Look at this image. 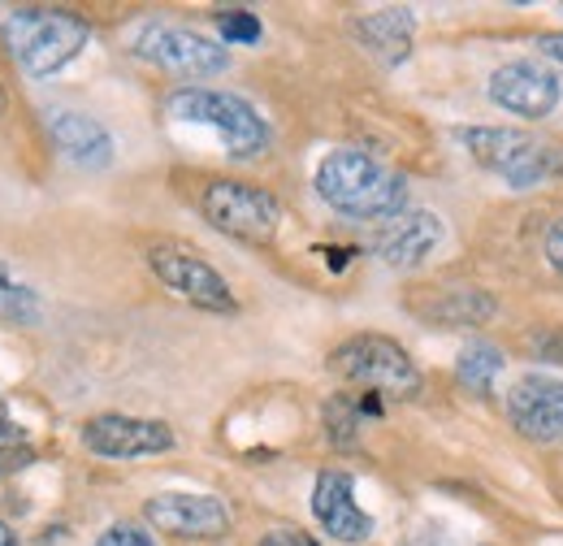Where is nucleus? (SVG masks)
<instances>
[{
  "label": "nucleus",
  "instance_id": "a878e982",
  "mask_svg": "<svg viewBox=\"0 0 563 546\" xmlns=\"http://www.w3.org/2000/svg\"><path fill=\"white\" fill-rule=\"evenodd\" d=\"M547 261L563 273V221L560 226H551V234H547Z\"/></svg>",
  "mask_w": 563,
  "mask_h": 546
},
{
  "label": "nucleus",
  "instance_id": "5701e85b",
  "mask_svg": "<svg viewBox=\"0 0 563 546\" xmlns=\"http://www.w3.org/2000/svg\"><path fill=\"white\" fill-rule=\"evenodd\" d=\"M96 546H156V543H152L147 529L131 525V521H122V525H109V529L96 538Z\"/></svg>",
  "mask_w": 563,
  "mask_h": 546
},
{
  "label": "nucleus",
  "instance_id": "cd10ccee",
  "mask_svg": "<svg viewBox=\"0 0 563 546\" xmlns=\"http://www.w3.org/2000/svg\"><path fill=\"white\" fill-rule=\"evenodd\" d=\"M0 546H18V534H13L4 521H0Z\"/></svg>",
  "mask_w": 563,
  "mask_h": 546
},
{
  "label": "nucleus",
  "instance_id": "b1692460",
  "mask_svg": "<svg viewBox=\"0 0 563 546\" xmlns=\"http://www.w3.org/2000/svg\"><path fill=\"white\" fill-rule=\"evenodd\" d=\"M529 347H533L542 360H563V335H555V330H533V335H529Z\"/></svg>",
  "mask_w": 563,
  "mask_h": 546
},
{
  "label": "nucleus",
  "instance_id": "6e6552de",
  "mask_svg": "<svg viewBox=\"0 0 563 546\" xmlns=\"http://www.w3.org/2000/svg\"><path fill=\"white\" fill-rule=\"evenodd\" d=\"M135 53L143 62L183 74V78H212L230 69V53L221 44H212L196 31H183V26H143Z\"/></svg>",
  "mask_w": 563,
  "mask_h": 546
},
{
  "label": "nucleus",
  "instance_id": "f257e3e1",
  "mask_svg": "<svg viewBox=\"0 0 563 546\" xmlns=\"http://www.w3.org/2000/svg\"><path fill=\"white\" fill-rule=\"evenodd\" d=\"M317 196L343 217L377 221V217H399L408 200V178L395 174L390 165L373 161L368 152L339 148L317 165Z\"/></svg>",
  "mask_w": 563,
  "mask_h": 546
},
{
  "label": "nucleus",
  "instance_id": "39448f33",
  "mask_svg": "<svg viewBox=\"0 0 563 546\" xmlns=\"http://www.w3.org/2000/svg\"><path fill=\"white\" fill-rule=\"evenodd\" d=\"M330 369L355 382L364 391H382L395 400H417L421 395V369L417 360L386 335H355V339L339 342L330 351Z\"/></svg>",
  "mask_w": 563,
  "mask_h": 546
},
{
  "label": "nucleus",
  "instance_id": "0eeeda50",
  "mask_svg": "<svg viewBox=\"0 0 563 546\" xmlns=\"http://www.w3.org/2000/svg\"><path fill=\"white\" fill-rule=\"evenodd\" d=\"M147 265L178 299H187L196 308H209V313H234L239 308L234 295H230V282L191 248L156 243V248H147Z\"/></svg>",
  "mask_w": 563,
  "mask_h": 546
},
{
  "label": "nucleus",
  "instance_id": "aec40b11",
  "mask_svg": "<svg viewBox=\"0 0 563 546\" xmlns=\"http://www.w3.org/2000/svg\"><path fill=\"white\" fill-rule=\"evenodd\" d=\"M217 31H221L225 44H256V40L265 35L261 18L247 13V9H221V13H217Z\"/></svg>",
  "mask_w": 563,
  "mask_h": 546
},
{
  "label": "nucleus",
  "instance_id": "9d476101",
  "mask_svg": "<svg viewBox=\"0 0 563 546\" xmlns=\"http://www.w3.org/2000/svg\"><path fill=\"white\" fill-rule=\"evenodd\" d=\"M511 425L533 443H560L563 438V382L547 373H525L507 391Z\"/></svg>",
  "mask_w": 563,
  "mask_h": 546
},
{
  "label": "nucleus",
  "instance_id": "f03ea898",
  "mask_svg": "<svg viewBox=\"0 0 563 546\" xmlns=\"http://www.w3.org/2000/svg\"><path fill=\"white\" fill-rule=\"evenodd\" d=\"M0 40L26 74L48 78L87 48L91 26L70 9H13L0 26Z\"/></svg>",
  "mask_w": 563,
  "mask_h": 546
},
{
  "label": "nucleus",
  "instance_id": "c756f323",
  "mask_svg": "<svg viewBox=\"0 0 563 546\" xmlns=\"http://www.w3.org/2000/svg\"><path fill=\"white\" fill-rule=\"evenodd\" d=\"M0 113H4V83H0Z\"/></svg>",
  "mask_w": 563,
  "mask_h": 546
},
{
  "label": "nucleus",
  "instance_id": "9b49d317",
  "mask_svg": "<svg viewBox=\"0 0 563 546\" xmlns=\"http://www.w3.org/2000/svg\"><path fill=\"white\" fill-rule=\"evenodd\" d=\"M143 516L174 538H221L230 529V507L217 494H152Z\"/></svg>",
  "mask_w": 563,
  "mask_h": 546
},
{
  "label": "nucleus",
  "instance_id": "4468645a",
  "mask_svg": "<svg viewBox=\"0 0 563 546\" xmlns=\"http://www.w3.org/2000/svg\"><path fill=\"white\" fill-rule=\"evenodd\" d=\"M312 516L321 521V529L339 543H364L373 538V516L360 512L352 494V478L339 469H325L312 485Z\"/></svg>",
  "mask_w": 563,
  "mask_h": 546
},
{
  "label": "nucleus",
  "instance_id": "6ab92c4d",
  "mask_svg": "<svg viewBox=\"0 0 563 546\" xmlns=\"http://www.w3.org/2000/svg\"><path fill=\"white\" fill-rule=\"evenodd\" d=\"M0 317L13 326H40V317H44L40 295L26 282H18L4 261H0Z\"/></svg>",
  "mask_w": 563,
  "mask_h": 546
},
{
  "label": "nucleus",
  "instance_id": "393cba45",
  "mask_svg": "<svg viewBox=\"0 0 563 546\" xmlns=\"http://www.w3.org/2000/svg\"><path fill=\"white\" fill-rule=\"evenodd\" d=\"M261 546H317L308 534H295V529H274V534H265Z\"/></svg>",
  "mask_w": 563,
  "mask_h": 546
},
{
  "label": "nucleus",
  "instance_id": "ddd939ff",
  "mask_svg": "<svg viewBox=\"0 0 563 546\" xmlns=\"http://www.w3.org/2000/svg\"><path fill=\"white\" fill-rule=\"evenodd\" d=\"M438 243H442V217H433L429 208H404L373 234V252L390 270H417Z\"/></svg>",
  "mask_w": 563,
  "mask_h": 546
},
{
  "label": "nucleus",
  "instance_id": "4be33fe9",
  "mask_svg": "<svg viewBox=\"0 0 563 546\" xmlns=\"http://www.w3.org/2000/svg\"><path fill=\"white\" fill-rule=\"evenodd\" d=\"M26 456H31V451H26V443H22V429L9 421V412L0 408V473L22 469Z\"/></svg>",
  "mask_w": 563,
  "mask_h": 546
},
{
  "label": "nucleus",
  "instance_id": "f3484780",
  "mask_svg": "<svg viewBox=\"0 0 563 546\" xmlns=\"http://www.w3.org/2000/svg\"><path fill=\"white\" fill-rule=\"evenodd\" d=\"M412 313L438 326H482L494 317V299L477 286H460V291H438L433 299H417Z\"/></svg>",
  "mask_w": 563,
  "mask_h": 546
},
{
  "label": "nucleus",
  "instance_id": "2eb2a0df",
  "mask_svg": "<svg viewBox=\"0 0 563 546\" xmlns=\"http://www.w3.org/2000/svg\"><path fill=\"white\" fill-rule=\"evenodd\" d=\"M48 131L57 139V148L70 156L74 165H87V170H104L113 161V139L109 131L87 118V113H74V109H53L48 113Z\"/></svg>",
  "mask_w": 563,
  "mask_h": 546
},
{
  "label": "nucleus",
  "instance_id": "f8f14e48",
  "mask_svg": "<svg viewBox=\"0 0 563 546\" xmlns=\"http://www.w3.org/2000/svg\"><path fill=\"white\" fill-rule=\"evenodd\" d=\"M490 100L516 118H547L560 105V78L538 62H507L503 69H494Z\"/></svg>",
  "mask_w": 563,
  "mask_h": 546
},
{
  "label": "nucleus",
  "instance_id": "423d86ee",
  "mask_svg": "<svg viewBox=\"0 0 563 546\" xmlns=\"http://www.w3.org/2000/svg\"><path fill=\"white\" fill-rule=\"evenodd\" d=\"M200 212L209 217L221 234L239 239V243H269L278 234L282 208L265 187L252 183H234V178H217L200 196Z\"/></svg>",
  "mask_w": 563,
  "mask_h": 546
},
{
  "label": "nucleus",
  "instance_id": "bb28decb",
  "mask_svg": "<svg viewBox=\"0 0 563 546\" xmlns=\"http://www.w3.org/2000/svg\"><path fill=\"white\" fill-rule=\"evenodd\" d=\"M538 48H542V57H551V62H563V31H551V35H542V40H538Z\"/></svg>",
  "mask_w": 563,
  "mask_h": 546
},
{
  "label": "nucleus",
  "instance_id": "dca6fc26",
  "mask_svg": "<svg viewBox=\"0 0 563 546\" xmlns=\"http://www.w3.org/2000/svg\"><path fill=\"white\" fill-rule=\"evenodd\" d=\"M352 35L386 66L404 62L412 48V13L408 9H377L352 22Z\"/></svg>",
  "mask_w": 563,
  "mask_h": 546
},
{
  "label": "nucleus",
  "instance_id": "1a4fd4ad",
  "mask_svg": "<svg viewBox=\"0 0 563 546\" xmlns=\"http://www.w3.org/2000/svg\"><path fill=\"white\" fill-rule=\"evenodd\" d=\"M82 447L104 460H140V456H161L174 447V429L165 421H143V416H122L104 412L82 425Z\"/></svg>",
  "mask_w": 563,
  "mask_h": 546
},
{
  "label": "nucleus",
  "instance_id": "a211bd4d",
  "mask_svg": "<svg viewBox=\"0 0 563 546\" xmlns=\"http://www.w3.org/2000/svg\"><path fill=\"white\" fill-rule=\"evenodd\" d=\"M498 373H503V351H498L494 342H468V347L460 351L455 378H460V386H468L473 395H490Z\"/></svg>",
  "mask_w": 563,
  "mask_h": 546
},
{
  "label": "nucleus",
  "instance_id": "c85d7f7f",
  "mask_svg": "<svg viewBox=\"0 0 563 546\" xmlns=\"http://www.w3.org/2000/svg\"><path fill=\"white\" fill-rule=\"evenodd\" d=\"M347 265V252H330V270H343Z\"/></svg>",
  "mask_w": 563,
  "mask_h": 546
},
{
  "label": "nucleus",
  "instance_id": "7ed1b4c3",
  "mask_svg": "<svg viewBox=\"0 0 563 546\" xmlns=\"http://www.w3.org/2000/svg\"><path fill=\"white\" fill-rule=\"evenodd\" d=\"M169 118L178 122H200L212 127L217 135L225 139L230 156L247 161V156H261L269 148V127L265 118L243 100V96H230V91H212V87H178L169 100H165Z\"/></svg>",
  "mask_w": 563,
  "mask_h": 546
},
{
  "label": "nucleus",
  "instance_id": "20e7f679",
  "mask_svg": "<svg viewBox=\"0 0 563 546\" xmlns=\"http://www.w3.org/2000/svg\"><path fill=\"white\" fill-rule=\"evenodd\" d=\"M455 139L494 174H503L516 192L538 187L547 178L563 174V148L542 143V139L525 135V131H507V127H464Z\"/></svg>",
  "mask_w": 563,
  "mask_h": 546
},
{
  "label": "nucleus",
  "instance_id": "412c9836",
  "mask_svg": "<svg viewBox=\"0 0 563 546\" xmlns=\"http://www.w3.org/2000/svg\"><path fill=\"white\" fill-rule=\"evenodd\" d=\"M325 429H330V443L352 447L355 429H360V408H352L347 400H330V408H325Z\"/></svg>",
  "mask_w": 563,
  "mask_h": 546
}]
</instances>
